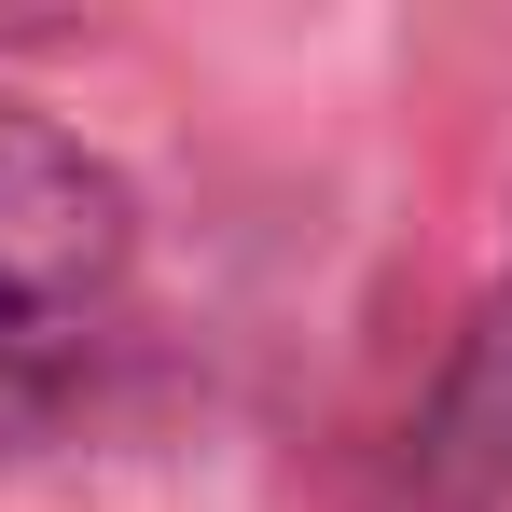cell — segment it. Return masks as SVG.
Instances as JSON below:
<instances>
[{"label": "cell", "instance_id": "6da1fadb", "mask_svg": "<svg viewBox=\"0 0 512 512\" xmlns=\"http://www.w3.org/2000/svg\"><path fill=\"white\" fill-rule=\"evenodd\" d=\"M125 263V180L0 97V333H70Z\"/></svg>", "mask_w": 512, "mask_h": 512}, {"label": "cell", "instance_id": "7a4b0ae2", "mask_svg": "<svg viewBox=\"0 0 512 512\" xmlns=\"http://www.w3.org/2000/svg\"><path fill=\"white\" fill-rule=\"evenodd\" d=\"M429 443L471 457V471H512V291L485 305V333H471V360H457V388H443Z\"/></svg>", "mask_w": 512, "mask_h": 512}, {"label": "cell", "instance_id": "3957f363", "mask_svg": "<svg viewBox=\"0 0 512 512\" xmlns=\"http://www.w3.org/2000/svg\"><path fill=\"white\" fill-rule=\"evenodd\" d=\"M56 346L70 333H0V443H28L56 416Z\"/></svg>", "mask_w": 512, "mask_h": 512}]
</instances>
